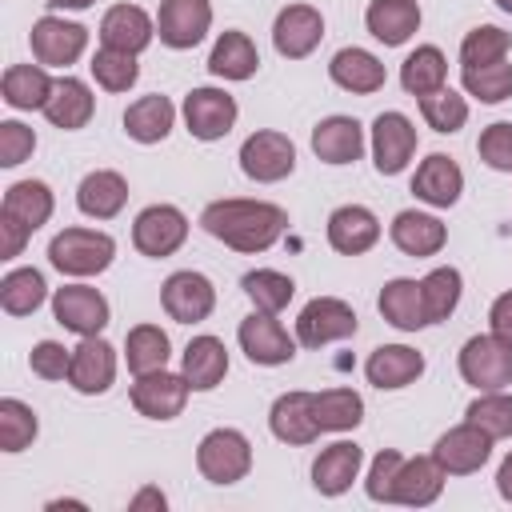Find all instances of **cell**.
<instances>
[{
  "label": "cell",
  "instance_id": "1",
  "mask_svg": "<svg viewBox=\"0 0 512 512\" xmlns=\"http://www.w3.org/2000/svg\"><path fill=\"white\" fill-rule=\"evenodd\" d=\"M200 228L236 252H268L288 232V212L268 200H212L200 212Z\"/></svg>",
  "mask_w": 512,
  "mask_h": 512
},
{
  "label": "cell",
  "instance_id": "2",
  "mask_svg": "<svg viewBox=\"0 0 512 512\" xmlns=\"http://www.w3.org/2000/svg\"><path fill=\"white\" fill-rule=\"evenodd\" d=\"M116 256V240L96 228H64L48 244V260L64 276H100Z\"/></svg>",
  "mask_w": 512,
  "mask_h": 512
},
{
  "label": "cell",
  "instance_id": "3",
  "mask_svg": "<svg viewBox=\"0 0 512 512\" xmlns=\"http://www.w3.org/2000/svg\"><path fill=\"white\" fill-rule=\"evenodd\" d=\"M196 468L208 484H236L252 472V444L240 428H212L196 444Z\"/></svg>",
  "mask_w": 512,
  "mask_h": 512
},
{
  "label": "cell",
  "instance_id": "4",
  "mask_svg": "<svg viewBox=\"0 0 512 512\" xmlns=\"http://www.w3.org/2000/svg\"><path fill=\"white\" fill-rule=\"evenodd\" d=\"M460 376L476 388V392H496L512 384V344L484 332L464 340L460 348Z\"/></svg>",
  "mask_w": 512,
  "mask_h": 512
},
{
  "label": "cell",
  "instance_id": "5",
  "mask_svg": "<svg viewBox=\"0 0 512 512\" xmlns=\"http://www.w3.org/2000/svg\"><path fill=\"white\" fill-rule=\"evenodd\" d=\"M348 336H356V312L340 296H316L296 316V340L304 348H324V344H336Z\"/></svg>",
  "mask_w": 512,
  "mask_h": 512
},
{
  "label": "cell",
  "instance_id": "6",
  "mask_svg": "<svg viewBox=\"0 0 512 512\" xmlns=\"http://www.w3.org/2000/svg\"><path fill=\"white\" fill-rule=\"evenodd\" d=\"M292 168H296V144L284 132L260 128L240 144V172L256 184H276L292 176Z\"/></svg>",
  "mask_w": 512,
  "mask_h": 512
},
{
  "label": "cell",
  "instance_id": "7",
  "mask_svg": "<svg viewBox=\"0 0 512 512\" xmlns=\"http://www.w3.org/2000/svg\"><path fill=\"white\" fill-rule=\"evenodd\" d=\"M188 240V216L176 204H148L136 220H132V244L140 256L164 260L172 256L180 244Z\"/></svg>",
  "mask_w": 512,
  "mask_h": 512
},
{
  "label": "cell",
  "instance_id": "8",
  "mask_svg": "<svg viewBox=\"0 0 512 512\" xmlns=\"http://www.w3.org/2000/svg\"><path fill=\"white\" fill-rule=\"evenodd\" d=\"M32 56L36 64L44 68H68L84 56L88 48V28L76 24V20H64V16H40L32 24Z\"/></svg>",
  "mask_w": 512,
  "mask_h": 512
},
{
  "label": "cell",
  "instance_id": "9",
  "mask_svg": "<svg viewBox=\"0 0 512 512\" xmlns=\"http://www.w3.org/2000/svg\"><path fill=\"white\" fill-rule=\"evenodd\" d=\"M160 304L164 312L176 320V324H200L212 316L216 308V288L204 272H192V268H180L172 272L164 284H160Z\"/></svg>",
  "mask_w": 512,
  "mask_h": 512
},
{
  "label": "cell",
  "instance_id": "10",
  "mask_svg": "<svg viewBox=\"0 0 512 512\" xmlns=\"http://www.w3.org/2000/svg\"><path fill=\"white\" fill-rule=\"evenodd\" d=\"M236 340L244 348V356L252 364H264V368H276V364H288L296 356V340L288 336V328L276 320V312H252L240 320L236 328Z\"/></svg>",
  "mask_w": 512,
  "mask_h": 512
},
{
  "label": "cell",
  "instance_id": "11",
  "mask_svg": "<svg viewBox=\"0 0 512 512\" xmlns=\"http://www.w3.org/2000/svg\"><path fill=\"white\" fill-rule=\"evenodd\" d=\"M188 392H192V384L184 380V372L160 368V372L136 376L128 396H132V408L140 416H148V420H176L184 412V404H188Z\"/></svg>",
  "mask_w": 512,
  "mask_h": 512
},
{
  "label": "cell",
  "instance_id": "12",
  "mask_svg": "<svg viewBox=\"0 0 512 512\" xmlns=\"http://www.w3.org/2000/svg\"><path fill=\"white\" fill-rule=\"evenodd\" d=\"M324 40V16L312 4H288L272 20V48L284 60H304Z\"/></svg>",
  "mask_w": 512,
  "mask_h": 512
},
{
  "label": "cell",
  "instance_id": "13",
  "mask_svg": "<svg viewBox=\"0 0 512 512\" xmlns=\"http://www.w3.org/2000/svg\"><path fill=\"white\" fill-rule=\"evenodd\" d=\"M488 456H492V436L484 428L468 424V420L456 424V428H448L436 440V448H432V460L448 476H472V472H480L488 464Z\"/></svg>",
  "mask_w": 512,
  "mask_h": 512
},
{
  "label": "cell",
  "instance_id": "14",
  "mask_svg": "<svg viewBox=\"0 0 512 512\" xmlns=\"http://www.w3.org/2000/svg\"><path fill=\"white\" fill-rule=\"evenodd\" d=\"M212 28V4L208 0H160L156 12V36L160 44L184 52L196 48Z\"/></svg>",
  "mask_w": 512,
  "mask_h": 512
},
{
  "label": "cell",
  "instance_id": "15",
  "mask_svg": "<svg viewBox=\"0 0 512 512\" xmlns=\"http://www.w3.org/2000/svg\"><path fill=\"white\" fill-rule=\"evenodd\" d=\"M240 108L236 96H228L224 88H192L184 96V124L196 140H220L232 132Z\"/></svg>",
  "mask_w": 512,
  "mask_h": 512
},
{
  "label": "cell",
  "instance_id": "16",
  "mask_svg": "<svg viewBox=\"0 0 512 512\" xmlns=\"http://www.w3.org/2000/svg\"><path fill=\"white\" fill-rule=\"evenodd\" d=\"M416 156V128L404 112H380L372 120V160L380 176H396Z\"/></svg>",
  "mask_w": 512,
  "mask_h": 512
},
{
  "label": "cell",
  "instance_id": "17",
  "mask_svg": "<svg viewBox=\"0 0 512 512\" xmlns=\"http://www.w3.org/2000/svg\"><path fill=\"white\" fill-rule=\"evenodd\" d=\"M52 316L76 336H100L108 328V300L88 284H64L52 296Z\"/></svg>",
  "mask_w": 512,
  "mask_h": 512
},
{
  "label": "cell",
  "instance_id": "18",
  "mask_svg": "<svg viewBox=\"0 0 512 512\" xmlns=\"http://www.w3.org/2000/svg\"><path fill=\"white\" fill-rule=\"evenodd\" d=\"M112 380H116V348L104 336H80V344L72 348L68 384L84 396H100L112 388Z\"/></svg>",
  "mask_w": 512,
  "mask_h": 512
},
{
  "label": "cell",
  "instance_id": "19",
  "mask_svg": "<svg viewBox=\"0 0 512 512\" xmlns=\"http://www.w3.org/2000/svg\"><path fill=\"white\" fill-rule=\"evenodd\" d=\"M360 468H364V448L356 440H336V444L320 448V456L312 460V488L320 496H340L352 488Z\"/></svg>",
  "mask_w": 512,
  "mask_h": 512
},
{
  "label": "cell",
  "instance_id": "20",
  "mask_svg": "<svg viewBox=\"0 0 512 512\" xmlns=\"http://www.w3.org/2000/svg\"><path fill=\"white\" fill-rule=\"evenodd\" d=\"M364 376H368V384H376L384 392H396V388H408L424 376V356L408 344H380L364 360Z\"/></svg>",
  "mask_w": 512,
  "mask_h": 512
},
{
  "label": "cell",
  "instance_id": "21",
  "mask_svg": "<svg viewBox=\"0 0 512 512\" xmlns=\"http://www.w3.org/2000/svg\"><path fill=\"white\" fill-rule=\"evenodd\" d=\"M152 36H156V20L140 4H116L100 20V44L104 48H120V52L140 56L152 44Z\"/></svg>",
  "mask_w": 512,
  "mask_h": 512
},
{
  "label": "cell",
  "instance_id": "22",
  "mask_svg": "<svg viewBox=\"0 0 512 512\" xmlns=\"http://www.w3.org/2000/svg\"><path fill=\"white\" fill-rule=\"evenodd\" d=\"M380 240V220L364 204H340L328 216V244L340 256H364Z\"/></svg>",
  "mask_w": 512,
  "mask_h": 512
},
{
  "label": "cell",
  "instance_id": "23",
  "mask_svg": "<svg viewBox=\"0 0 512 512\" xmlns=\"http://www.w3.org/2000/svg\"><path fill=\"white\" fill-rule=\"evenodd\" d=\"M412 192L432 208H452L460 200V192H464V172H460V164L452 156L432 152V156L420 160V168L412 176Z\"/></svg>",
  "mask_w": 512,
  "mask_h": 512
},
{
  "label": "cell",
  "instance_id": "24",
  "mask_svg": "<svg viewBox=\"0 0 512 512\" xmlns=\"http://www.w3.org/2000/svg\"><path fill=\"white\" fill-rule=\"evenodd\" d=\"M448 472L432 460V456H404L396 484H392V504H408V508H428L432 500H440Z\"/></svg>",
  "mask_w": 512,
  "mask_h": 512
},
{
  "label": "cell",
  "instance_id": "25",
  "mask_svg": "<svg viewBox=\"0 0 512 512\" xmlns=\"http://www.w3.org/2000/svg\"><path fill=\"white\" fill-rule=\"evenodd\" d=\"M268 428L284 444H312L320 436V424H316V412H312V392L276 396L272 412H268Z\"/></svg>",
  "mask_w": 512,
  "mask_h": 512
},
{
  "label": "cell",
  "instance_id": "26",
  "mask_svg": "<svg viewBox=\"0 0 512 512\" xmlns=\"http://www.w3.org/2000/svg\"><path fill=\"white\" fill-rule=\"evenodd\" d=\"M40 112L48 116L52 128L76 132V128H84V124L92 120V112H96V96H92V88H88L84 80H76V76H60V80L52 84V96H48V104H44Z\"/></svg>",
  "mask_w": 512,
  "mask_h": 512
},
{
  "label": "cell",
  "instance_id": "27",
  "mask_svg": "<svg viewBox=\"0 0 512 512\" xmlns=\"http://www.w3.org/2000/svg\"><path fill=\"white\" fill-rule=\"evenodd\" d=\"M312 152L324 164H352L364 152V128L352 116H324L312 128Z\"/></svg>",
  "mask_w": 512,
  "mask_h": 512
},
{
  "label": "cell",
  "instance_id": "28",
  "mask_svg": "<svg viewBox=\"0 0 512 512\" xmlns=\"http://www.w3.org/2000/svg\"><path fill=\"white\" fill-rule=\"evenodd\" d=\"M388 236H392V244H396L404 256H436V252L448 244V228H444L432 212H416V208L396 212Z\"/></svg>",
  "mask_w": 512,
  "mask_h": 512
},
{
  "label": "cell",
  "instance_id": "29",
  "mask_svg": "<svg viewBox=\"0 0 512 512\" xmlns=\"http://www.w3.org/2000/svg\"><path fill=\"white\" fill-rule=\"evenodd\" d=\"M380 316L400 328V332H416V328H428V308H424V288L420 280H408V276H396L380 288V300H376Z\"/></svg>",
  "mask_w": 512,
  "mask_h": 512
},
{
  "label": "cell",
  "instance_id": "30",
  "mask_svg": "<svg viewBox=\"0 0 512 512\" xmlns=\"http://www.w3.org/2000/svg\"><path fill=\"white\" fill-rule=\"evenodd\" d=\"M328 76L336 88L344 92H356V96H368V92H380L388 72L380 64V56H372L368 48H340L328 64Z\"/></svg>",
  "mask_w": 512,
  "mask_h": 512
},
{
  "label": "cell",
  "instance_id": "31",
  "mask_svg": "<svg viewBox=\"0 0 512 512\" xmlns=\"http://www.w3.org/2000/svg\"><path fill=\"white\" fill-rule=\"evenodd\" d=\"M124 204H128V180L112 168L88 172L76 188V208L92 220H112V216H120Z\"/></svg>",
  "mask_w": 512,
  "mask_h": 512
},
{
  "label": "cell",
  "instance_id": "32",
  "mask_svg": "<svg viewBox=\"0 0 512 512\" xmlns=\"http://www.w3.org/2000/svg\"><path fill=\"white\" fill-rule=\"evenodd\" d=\"M184 380L192 392H212L228 376V348L220 336H192L184 348Z\"/></svg>",
  "mask_w": 512,
  "mask_h": 512
},
{
  "label": "cell",
  "instance_id": "33",
  "mask_svg": "<svg viewBox=\"0 0 512 512\" xmlns=\"http://www.w3.org/2000/svg\"><path fill=\"white\" fill-rule=\"evenodd\" d=\"M364 24L384 48H400L420 28V4L416 0H372L364 12Z\"/></svg>",
  "mask_w": 512,
  "mask_h": 512
},
{
  "label": "cell",
  "instance_id": "34",
  "mask_svg": "<svg viewBox=\"0 0 512 512\" xmlns=\"http://www.w3.org/2000/svg\"><path fill=\"white\" fill-rule=\"evenodd\" d=\"M256 68H260V52L248 40V32L228 28V32L216 36V44L208 52V72L212 76H220V80H248V76H256Z\"/></svg>",
  "mask_w": 512,
  "mask_h": 512
},
{
  "label": "cell",
  "instance_id": "35",
  "mask_svg": "<svg viewBox=\"0 0 512 512\" xmlns=\"http://www.w3.org/2000/svg\"><path fill=\"white\" fill-rule=\"evenodd\" d=\"M52 76L44 64H12L0 80V92H4V104L16 108V112H32V108H44L48 96H52Z\"/></svg>",
  "mask_w": 512,
  "mask_h": 512
},
{
  "label": "cell",
  "instance_id": "36",
  "mask_svg": "<svg viewBox=\"0 0 512 512\" xmlns=\"http://www.w3.org/2000/svg\"><path fill=\"white\" fill-rule=\"evenodd\" d=\"M176 124V108L168 96L152 92V96H140L136 104H128L124 112V132L136 140V144H160Z\"/></svg>",
  "mask_w": 512,
  "mask_h": 512
},
{
  "label": "cell",
  "instance_id": "37",
  "mask_svg": "<svg viewBox=\"0 0 512 512\" xmlns=\"http://www.w3.org/2000/svg\"><path fill=\"white\" fill-rule=\"evenodd\" d=\"M52 208H56V196H52V188L44 180H16L4 192V204H0V212L20 220L28 232L44 228L52 220Z\"/></svg>",
  "mask_w": 512,
  "mask_h": 512
},
{
  "label": "cell",
  "instance_id": "38",
  "mask_svg": "<svg viewBox=\"0 0 512 512\" xmlns=\"http://www.w3.org/2000/svg\"><path fill=\"white\" fill-rule=\"evenodd\" d=\"M168 356H172V344H168V332L160 324H136L124 336V360H128L132 376L168 368Z\"/></svg>",
  "mask_w": 512,
  "mask_h": 512
},
{
  "label": "cell",
  "instance_id": "39",
  "mask_svg": "<svg viewBox=\"0 0 512 512\" xmlns=\"http://www.w3.org/2000/svg\"><path fill=\"white\" fill-rule=\"evenodd\" d=\"M444 80H448V60H444V52L436 48V44H420L416 52H408V60L400 64V84H404V92L408 96H428V92H436V88H444Z\"/></svg>",
  "mask_w": 512,
  "mask_h": 512
},
{
  "label": "cell",
  "instance_id": "40",
  "mask_svg": "<svg viewBox=\"0 0 512 512\" xmlns=\"http://www.w3.org/2000/svg\"><path fill=\"white\" fill-rule=\"evenodd\" d=\"M312 412L320 432H352L364 420V400L352 388H324L312 392Z\"/></svg>",
  "mask_w": 512,
  "mask_h": 512
},
{
  "label": "cell",
  "instance_id": "41",
  "mask_svg": "<svg viewBox=\"0 0 512 512\" xmlns=\"http://www.w3.org/2000/svg\"><path fill=\"white\" fill-rule=\"evenodd\" d=\"M48 300V284L36 268H12L0 280V308L8 316H32Z\"/></svg>",
  "mask_w": 512,
  "mask_h": 512
},
{
  "label": "cell",
  "instance_id": "42",
  "mask_svg": "<svg viewBox=\"0 0 512 512\" xmlns=\"http://www.w3.org/2000/svg\"><path fill=\"white\" fill-rule=\"evenodd\" d=\"M240 284H244L248 300H252L260 312H284V308L292 304V296H296L292 276H284V272H276V268H252V272H244Z\"/></svg>",
  "mask_w": 512,
  "mask_h": 512
},
{
  "label": "cell",
  "instance_id": "43",
  "mask_svg": "<svg viewBox=\"0 0 512 512\" xmlns=\"http://www.w3.org/2000/svg\"><path fill=\"white\" fill-rule=\"evenodd\" d=\"M420 288H424L428 324H440V320H448V316L456 312L460 292H464V280H460V272H456L452 264H444V268H432V272L420 280Z\"/></svg>",
  "mask_w": 512,
  "mask_h": 512
},
{
  "label": "cell",
  "instance_id": "44",
  "mask_svg": "<svg viewBox=\"0 0 512 512\" xmlns=\"http://www.w3.org/2000/svg\"><path fill=\"white\" fill-rule=\"evenodd\" d=\"M420 116H424V124H428L432 132L452 136V132H460V128H464V120H468V100L444 84V88H436V92L420 96Z\"/></svg>",
  "mask_w": 512,
  "mask_h": 512
},
{
  "label": "cell",
  "instance_id": "45",
  "mask_svg": "<svg viewBox=\"0 0 512 512\" xmlns=\"http://www.w3.org/2000/svg\"><path fill=\"white\" fill-rule=\"evenodd\" d=\"M464 420L476 424V428H484L492 440H508V436H512V396H508L504 388L480 392V396L468 404Z\"/></svg>",
  "mask_w": 512,
  "mask_h": 512
},
{
  "label": "cell",
  "instance_id": "46",
  "mask_svg": "<svg viewBox=\"0 0 512 512\" xmlns=\"http://www.w3.org/2000/svg\"><path fill=\"white\" fill-rule=\"evenodd\" d=\"M512 48V36L496 24H480L460 40V64L464 68H484V64H500Z\"/></svg>",
  "mask_w": 512,
  "mask_h": 512
},
{
  "label": "cell",
  "instance_id": "47",
  "mask_svg": "<svg viewBox=\"0 0 512 512\" xmlns=\"http://www.w3.org/2000/svg\"><path fill=\"white\" fill-rule=\"evenodd\" d=\"M40 424H36V412L16 400V396H4L0 400V448L4 452H24L32 440H36Z\"/></svg>",
  "mask_w": 512,
  "mask_h": 512
},
{
  "label": "cell",
  "instance_id": "48",
  "mask_svg": "<svg viewBox=\"0 0 512 512\" xmlns=\"http://www.w3.org/2000/svg\"><path fill=\"white\" fill-rule=\"evenodd\" d=\"M88 68H92V76H96V84H100L104 92H128V88L140 80L136 56H132V52H120V48H100Z\"/></svg>",
  "mask_w": 512,
  "mask_h": 512
},
{
  "label": "cell",
  "instance_id": "49",
  "mask_svg": "<svg viewBox=\"0 0 512 512\" xmlns=\"http://www.w3.org/2000/svg\"><path fill=\"white\" fill-rule=\"evenodd\" d=\"M464 92L476 96L480 104H500L512 96V64H484V68H464Z\"/></svg>",
  "mask_w": 512,
  "mask_h": 512
},
{
  "label": "cell",
  "instance_id": "50",
  "mask_svg": "<svg viewBox=\"0 0 512 512\" xmlns=\"http://www.w3.org/2000/svg\"><path fill=\"white\" fill-rule=\"evenodd\" d=\"M400 464H404V456H400L396 448H384V452H376V460L368 464V480H364V492H368V500H376V504H392V484H396V472H400Z\"/></svg>",
  "mask_w": 512,
  "mask_h": 512
},
{
  "label": "cell",
  "instance_id": "51",
  "mask_svg": "<svg viewBox=\"0 0 512 512\" xmlns=\"http://www.w3.org/2000/svg\"><path fill=\"white\" fill-rule=\"evenodd\" d=\"M480 160L496 172H512V120H496L480 132V144H476Z\"/></svg>",
  "mask_w": 512,
  "mask_h": 512
},
{
  "label": "cell",
  "instance_id": "52",
  "mask_svg": "<svg viewBox=\"0 0 512 512\" xmlns=\"http://www.w3.org/2000/svg\"><path fill=\"white\" fill-rule=\"evenodd\" d=\"M32 148H36V132L28 124H20V120H4L0 124V164L4 168L24 164L32 156Z\"/></svg>",
  "mask_w": 512,
  "mask_h": 512
},
{
  "label": "cell",
  "instance_id": "53",
  "mask_svg": "<svg viewBox=\"0 0 512 512\" xmlns=\"http://www.w3.org/2000/svg\"><path fill=\"white\" fill-rule=\"evenodd\" d=\"M28 364H32V372H36L40 380H68V368H72V348L56 344V340H40V344L32 348Z\"/></svg>",
  "mask_w": 512,
  "mask_h": 512
},
{
  "label": "cell",
  "instance_id": "54",
  "mask_svg": "<svg viewBox=\"0 0 512 512\" xmlns=\"http://www.w3.org/2000/svg\"><path fill=\"white\" fill-rule=\"evenodd\" d=\"M28 236L32 232L20 220H12V216L0 212V260H16L24 252V244H28Z\"/></svg>",
  "mask_w": 512,
  "mask_h": 512
},
{
  "label": "cell",
  "instance_id": "55",
  "mask_svg": "<svg viewBox=\"0 0 512 512\" xmlns=\"http://www.w3.org/2000/svg\"><path fill=\"white\" fill-rule=\"evenodd\" d=\"M488 324H492V336L508 340L512 344V292H500L488 308Z\"/></svg>",
  "mask_w": 512,
  "mask_h": 512
},
{
  "label": "cell",
  "instance_id": "56",
  "mask_svg": "<svg viewBox=\"0 0 512 512\" xmlns=\"http://www.w3.org/2000/svg\"><path fill=\"white\" fill-rule=\"evenodd\" d=\"M164 504H168V500H164V492H160V488H140V492L128 500V508H132V512H144V508L164 512Z\"/></svg>",
  "mask_w": 512,
  "mask_h": 512
},
{
  "label": "cell",
  "instance_id": "57",
  "mask_svg": "<svg viewBox=\"0 0 512 512\" xmlns=\"http://www.w3.org/2000/svg\"><path fill=\"white\" fill-rule=\"evenodd\" d=\"M496 492H500V496L512 504V452L500 460V472H496Z\"/></svg>",
  "mask_w": 512,
  "mask_h": 512
},
{
  "label": "cell",
  "instance_id": "58",
  "mask_svg": "<svg viewBox=\"0 0 512 512\" xmlns=\"http://www.w3.org/2000/svg\"><path fill=\"white\" fill-rule=\"evenodd\" d=\"M48 4H52V8H76V12H80V8H88V4H96V0H48Z\"/></svg>",
  "mask_w": 512,
  "mask_h": 512
},
{
  "label": "cell",
  "instance_id": "59",
  "mask_svg": "<svg viewBox=\"0 0 512 512\" xmlns=\"http://www.w3.org/2000/svg\"><path fill=\"white\" fill-rule=\"evenodd\" d=\"M56 508H84V504H80V500H52L48 512H56Z\"/></svg>",
  "mask_w": 512,
  "mask_h": 512
},
{
  "label": "cell",
  "instance_id": "60",
  "mask_svg": "<svg viewBox=\"0 0 512 512\" xmlns=\"http://www.w3.org/2000/svg\"><path fill=\"white\" fill-rule=\"evenodd\" d=\"M496 8H500V12H508V16H512V0H496Z\"/></svg>",
  "mask_w": 512,
  "mask_h": 512
}]
</instances>
